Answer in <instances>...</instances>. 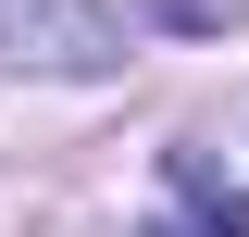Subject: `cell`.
<instances>
[{"label": "cell", "mask_w": 249, "mask_h": 237, "mask_svg": "<svg viewBox=\"0 0 249 237\" xmlns=\"http://www.w3.org/2000/svg\"><path fill=\"white\" fill-rule=\"evenodd\" d=\"M137 237H249V187H224L199 150H175V212H150Z\"/></svg>", "instance_id": "obj_1"}]
</instances>
